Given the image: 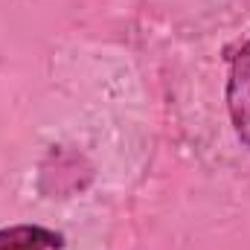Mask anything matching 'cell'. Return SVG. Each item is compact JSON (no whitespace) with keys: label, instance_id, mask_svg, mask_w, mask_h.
I'll return each instance as SVG.
<instances>
[{"label":"cell","instance_id":"6da1fadb","mask_svg":"<svg viewBox=\"0 0 250 250\" xmlns=\"http://www.w3.org/2000/svg\"><path fill=\"white\" fill-rule=\"evenodd\" d=\"M227 108H230V120L236 125V134L242 137V143L250 146V41L239 50L230 70Z\"/></svg>","mask_w":250,"mask_h":250},{"label":"cell","instance_id":"7a4b0ae2","mask_svg":"<svg viewBox=\"0 0 250 250\" xmlns=\"http://www.w3.org/2000/svg\"><path fill=\"white\" fill-rule=\"evenodd\" d=\"M0 250H64L59 233L35 224H21L0 230Z\"/></svg>","mask_w":250,"mask_h":250}]
</instances>
